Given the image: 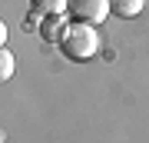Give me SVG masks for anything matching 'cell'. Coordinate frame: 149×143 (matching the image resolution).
Here are the masks:
<instances>
[{
    "instance_id": "obj_1",
    "label": "cell",
    "mask_w": 149,
    "mask_h": 143,
    "mask_svg": "<svg viewBox=\"0 0 149 143\" xmlns=\"http://www.w3.org/2000/svg\"><path fill=\"white\" fill-rule=\"evenodd\" d=\"M60 50H63L66 60H90L93 53L100 50V33H96V27L86 23V20L66 23L63 37H60Z\"/></svg>"
},
{
    "instance_id": "obj_2",
    "label": "cell",
    "mask_w": 149,
    "mask_h": 143,
    "mask_svg": "<svg viewBox=\"0 0 149 143\" xmlns=\"http://www.w3.org/2000/svg\"><path fill=\"white\" fill-rule=\"evenodd\" d=\"M66 13H73L76 20H86V23H103L106 17L113 13L109 10V0H70V10Z\"/></svg>"
},
{
    "instance_id": "obj_3",
    "label": "cell",
    "mask_w": 149,
    "mask_h": 143,
    "mask_svg": "<svg viewBox=\"0 0 149 143\" xmlns=\"http://www.w3.org/2000/svg\"><path fill=\"white\" fill-rule=\"evenodd\" d=\"M66 30V13H50V17H40V37L50 40V43H60Z\"/></svg>"
},
{
    "instance_id": "obj_4",
    "label": "cell",
    "mask_w": 149,
    "mask_h": 143,
    "mask_svg": "<svg viewBox=\"0 0 149 143\" xmlns=\"http://www.w3.org/2000/svg\"><path fill=\"white\" fill-rule=\"evenodd\" d=\"M143 7H146V0H109V10L116 13V17H139L143 13Z\"/></svg>"
},
{
    "instance_id": "obj_5",
    "label": "cell",
    "mask_w": 149,
    "mask_h": 143,
    "mask_svg": "<svg viewBox=\"0 0 149 143\" xmlns=\"http://www.w3.org/2000/svg\"><path fill=\"white\" fill-rule=\"evenodd\" d=\"M30 7L37 17H50V13H66L70 0H30Z\"/></svg>"
},
{
    "instance_id": "obj_6",
    "label": "cell",
    "mask_w": 149,
    "mask_h": 143,
    "mask_svg": "<svg viewBox=\"0 0 149 143\" xmlns=\"http://www.w3.org/2000/svg\"><path fill=\"white\" fill-rule=\"evenodd\" d=\"M13 70H17V57H13L7 47H0V83L13 77Z\"/></svg>"
},
{
    "instance_id": "obj_7",
    "label": "cell",
    "mask_w": 149,
    "mask_h": 143,
    "mask_svg": "<svg viewBox=\"0 0 149 143\" xmlns=\"http://www.w3.org/2000/svg\"><path fill=\"white\" fill-rule=\"evenodd\" d=\"M3 43H7V23L0 20V47H3Z\"/></svg>"
}]
</instances>
